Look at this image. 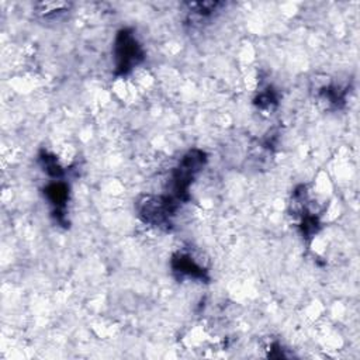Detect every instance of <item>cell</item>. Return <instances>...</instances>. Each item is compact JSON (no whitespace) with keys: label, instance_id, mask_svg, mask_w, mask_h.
<instances>
[{"label":"cell","instance_id":"1","mask_svg":"<svg viewBox=\"0 0 360 360\" xmlns=\"http://www.w3.org/2000/svg\"><path fill=\"white\" fill-rule=\"evenodd\" d=\"M141 58L142 51L134 35L129 34L127 30L121 31L115 44V59L118 70L121 73L129 72L134 68V65H136L141 60Z\"/></svg>","mask_w":360,"mask_h":360}]
</instances>
